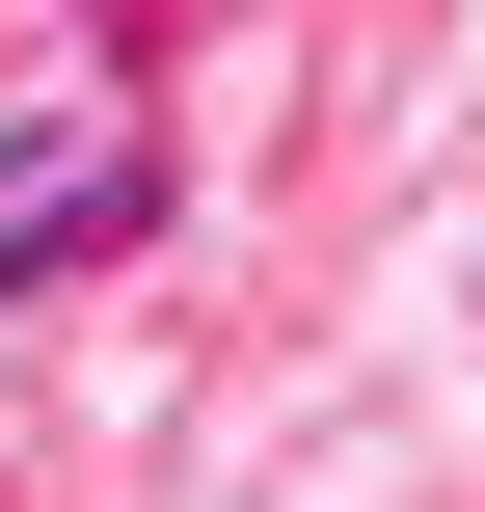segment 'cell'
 Wrapping results in <instances>:
<instances>
[{
    "mask_svg": "<svg viewBox=\"0 0 485 512\" xmlns=\"http://www.w3.org/2000/svg\"><path fill=\"white\" fill-rule=\"evenodd\" d=\"M135 216H162V162H81V189H27V216H0V297H54V270H81V243H135Z\"/></svg>",
    "mask_w": 485,
    "mask_h": 512,
    "instance_id": "1",
    "label": "cell"
}]
</instances>
